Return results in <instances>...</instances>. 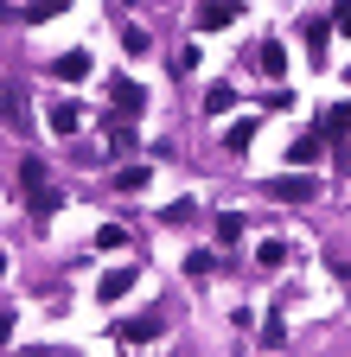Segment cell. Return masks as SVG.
I'll return each instance as SVG.
<instances>
[{
  "instance_id": "2e32d148",
  "label": "cell",
  "mask_w": 351,
  "mask_h": 357,
  "mask_svg": "<svg viewBox=\"0 0 351 357\" xmlns=\"http://www.w3.org/2000/svg\"><path fill=\"white\" fill-rule=\"evenodd\" d=\"M58 13H70V0H32V7H26V26H38V20H58Z\"/></svg>"
},
{
  "instance_id": "52a82bcc",
  "label": "cell",
  "mask_w": 351,
  "mask_h": 357,
  "mask_svg": "<svg viewBox=\"0 0 351 357\" xmlns=\"http://www.w3.org/2000/svg\"><path fill=\"white\" fill-rule=\"evenodd\" d=\"M345 121H351V109H345V102H332V109L320 115V141H332V147H345Z\"/></svg>"
},
{
  "instance_id": "603a6c76",
  "label": "cell",
  "mask_w": 351,
  "mask_h": 357,
  "mask_svg": "<svg viewBox=\"0 0 351 357\" xmlns=\"http://www.w3.org/2000/svg\"><path fill=\"white\" fill-rule=\"evenodd\" d=\"M121 243H128L121 223H103V230H96V249H121Z\"/></svg>"
},
{
  "instance_id": "d6986e66",
  "label": "cell",
  "mask_w": 351,
  "mask_h": 357,
  "mask_svg": "<svg viewBox=\"0 0 351 357\" xmlns=\"http://www.w3.org/2000/svg\"><path fill=\"white\" fill-rule=\"evenodd\" d=\"M160 217H166V223H192V217H198V204H192V198H172Z\"/></svg>"
},
{
  "instance_id": "4fadbf2b",
  "label": "cell",
  "mask_w": 351,
  "mask_h": 357,
  "mask_svg": "<svg viewBox=\"0 0 351 357\" xmlns=\"http://www.w3.org/2000/svg\"><path fill=\"white\" fill-rule=\"evenodd\" d=\"M320 147H326L320 134H300V141L287 147V160H294V166H313V160H320Z\"/></svg>"
},
{
  "instance_id": "30bf717a",
  "label": "cell",
  "mask_w": 351,
  "mask_h": 357,
  "mask_svg": "<svg viewBox=\"0 0 351 357\" xmlns=\"http://www.w3.org/2000/svg\"><path fill=\"white\" fill-rule=\"evenodd\" d=\"M45 121H52V134H77V128H83V109H77V102H52Z\"/></svg>"
},
{
  "instance_id": "8fae6325",
  "label": "cell",
  "mask_w": 351,
  "mask_h": 357,
  "mask_svg": "<svg viewBox=\"0 0 351 357\" xmlns=\"http://www.w3.org/2000/svg\"><path fill=\"white\" fill-rule=\"evenodd\" d=\"M52 77H64V83H77V77H90V58H83V52H64V58L52 64Z\"/></svg>"
},
{
  "instance_id": "ba28073f",
  "label": "cell",
  "mask_w": 351,
  "mask_h": 357,
  "mask_svg": "<svg viewBox=\"0 0 351 357\" xmlns=\"http://www.w3.org/2000/svg\"><path fill=\"white\" fill-rule=\"evenodd\" d=\"M147 178H154V172H147L141 160H128V166H115V178H109V185H115V192H147Z\"/></svg>"
},
{
  "instance_id": "7c38bea8",
  "label": "cell",
  "mask_w": 351,
  "mask_h": 357,
  "mask_svg": "<svg viewBox=\"0 0 351 357\" xmlns=\"http://www.w3.org/2000/svg\"><path fill=\"white\" fill-rule=\"evenodd\" d=\"M224 109H237V89L230 83H211L204 89V115H224Z\"/></svg>"
},
{
  "instance_id": "4316f807",
  "label": "cell",
  "mask_w": 351,
  "mask_h": 357,
  "mask_svg": "<svg viewBox=\"0 0 351 357\" xmlns=\"http://www.w3.org/2000/svg\"><path fill=\"white\" fill-rule=\"evenodd\" d=\"M0 275H7V255H0Z\"/></svg>"
},
{
  "instance_id": "9a60e30c",
  "label": "cell",
  "mask_w": 351,
  "mask_h": 357,
  "mask_svg": "<svg viewBox=\"0 0 351 357\" xmlns=\"http://www.w3.org/2000/svg\"><path fill=\"white\" fill-rule=\"evenodd\" d=\"M243 230H249V223H243V211H224V217H217V243H224V249H230Z\"/></svg>"
},
{
  "instance_id": "7402d4cb",
  "label": "cell",
  "mask_w": 351,
  "mask_h": 357,
  "mask_svg": "<svg viewBox=\"0 0 351 357\" xmlns=\"http://www.w3.org/2000/svg\"><path fill=\"white\" fill-rule=\"evenodd\" d=\"M211 268H217L211 249H192V255H186V275H211Z\"/></svg>"
},
{
  "instance_id": "cb8c5ba5",
  "label": "cell",
  "mask_w": 351,
  "mask_h": 357,
  "mask_svg": "<svg viewBox=\"0 0 351 357\" xmlns=\"http://www.w3.org/2000/svg\"><path fill=\"white\" fill-rule=\"evenodd\" d=\"M121 45H128V52H135V58H141V52H147V45H154V38H147L141 26H121Z\"/></svg>"
},
{
  "instance_id": "5bb4252c",
  "label": "cell",
  "mask_w": 351,
  "mask_h": 357,
  "mask_svg": "<svg viewBox=\"0 0 351 357\" xmlns=\"http://www.w3.org/2000/svg\"><path fill=\"white\" fill-rule=\"evenodd\" d=\"M0 115H7L13 128H26V102H20V89H13V83H0Z\"/></svg>"
},
{
  "instance_id": "7a4b0ae2",
  "label": "cell",
  "mask_w": 351,
  "mask_h": 357,
  "mask_svg": "<svg viewBox=\"0 0 351 357\" xmlns=\"http://www.w3.org/2000/svg\"><path fill=\"white\" fill-rule=\"evenodd\" d=\"M237 20H243L237 0H198V13H192L198 32H224V26H237Z\"/></svg>"
},
{
  "instance_id": "9c48e42d",
  "label": "cell",
  "mask_w": 351,
  "mask_h": 357,
  "mask_svg": "<svg viewBox=\"0 0 351 357\" xmlns=\"http://www.w3.org/2000/svg\"><path fill=\"white\" fill-rule=\"evenodd\" d=\"M135 141H141V128H128V115H115V121H109V141H103V147H109V153H135Z\"/></svg>"
},
{
  "instance_id": "484cf974",
  "label": "cell",
  "mask_w": 351,
  "mask_h": 357,
  "mask_svg": "<svg viewBox=\"0 0 351 357\" xmlns=\"http://www.w3.org/2000/svg\"><path fill=\"white\" fill-rule=\"evenodd\" d=\"M20 357H45V351H20Z\"/></svg>"
},
{
  "instance_id": "44dd1931",
  "label": "cell",
  "mask_w": 351,
  "mask_h": 357,
  "mask_svg": "<svg viewBox=\"0 0 351 357\" xmlns=\"http://www.w3.org/2000/svg\"><path fill=\"white\" fill-rule=\"evenodd\" d=\"M281 338H287V326H281V312H269V326H262V344H269V351H281Z\"/></svg>"
},
{
  "instance_id": "8992f818",
  "label": "cell",
  "mask_w": 351,
  "mask_h": 357,
  "mask_svg": "<svg viewBox=\"0 0 351 357\" xmlns=\"http://www.w3.org/2000/svg\"><path fill=\"white\" fill-rule=\"evenodd\" d=\"M128 287H135V268H109V275L96 281V300H109V306H115V300H121Z\"/></svg>"
},
{
  "instance_id": "ffe728a7",
  "label": "cell",
  "mask_w": 351,
  "mask_h": 357,
  "mask_svg": "<svg viewBox=\"0 0 351 357\" xmlns=\"http://www.w3.org/2000/svg\"><path fill=\"white\" fill-rule=\"evenodd\" d=\"M255 261H262V268H281V261H287V243H281V236H275V243H262Z\"/></svg>"
},
{
  "instance_id": "5b68a950",
  "label": "cell",
  "mask_w": 351,
  "mask_h": 357,
  "mask_svg": "<svg viewBox=\"0 0 351 357\" xmlns=\"http://www.w3.org/2000/svg\"><path fill=\"white\" fill-rule=\"evenodd\" d=\"M313 192H320L313 178H269V198H287V204H306Z\"/></svg>"
},
{
  "instance_id": "277c9868",
  "label": "cell",
  "mask_w": 351,
  "mask_h": 357,
  "mask_svg": "<svg viewBox=\"0 0 351 357\" xmlns=\"http://www.w3.org/2000/svg\"><path fill=\"white\" fill-rule=\"evenodd\" d=\"M160 332H166V326H160V312H147V319H121V326H115L121 344H154Z\"/></svg>"
},
{
  "instance_id": "e0dca14e",
  "label": "cell",
  "mask_w": 351,
  "mask_h": 357,
  "mask_svg": "<svg viewBox=\"0 0 351 357\" xmlns=\"http://www.w3.org/2000/svg\"><path fill=\"white\" fill-rule=\"evenodd\" d=\"M262 70H269V77H287V52H281V38L262 45Z\"/></svg>"
},
{
  "instance_id": "6da1fadb",
  "label": "cell",
  "mask_w": 351,
  "mask_h": 357,
  "mask_svg": "<svg viewBox=\"0 0 351 357\" xmlns=\"http://www.w3.org/2000/svg\"><path fill=\"white\" fill-rule=\"evenodd\" d=\"M20 198L32 204V217H52V211L64 204V192L45 178V160H38V153H26V160H20Z\"/></svg>"
},
{
  "instance_id": "ac0fdd59",
  "label": "cell",
  "mask_w": 351,
  "mask_h": 357,
  "mask_svg": "<svg viewBox=\"0 0 351 357\" xmlns=\"http://www.w3.org/2000/svg\"><path fill=\"white\" fill-rule=\"evenodd\" d=\"M249 134H255V121H237V128H224V147H230V153H243V147H249Z\"/></svg>"
},
{
  "instance_id": "3957f363",
  "label": "cell",
  "mask_w": 351,
  "mask_h": 357,
  "mask_svg": "<svg viewBox=\"0 0 351 357\" xmlns=\"http://www.w3.org/2000/svg\"><path fill=\"white\" fill-rule=\"evenodd\" d=\"M109 102H115L128 121H135V115L147 109V89H141V83H128V77H115V83H109Z\"/></svg>"
},
{
  "instance_id": "d4e9b609",
  "label": "cell",
  "mask_w": 351,
  "mask_h": 357,
  "mask_svg": "<svg viewBox=\"0 0 351 357\" xmlns=\"http://www.w3.org/2000/svg\"><path fill=\"white\" fill-rule=\"evenodd\" d=\"M7 332H13V306H0V344H7Z\"/></svg>"
}]
</instances>
